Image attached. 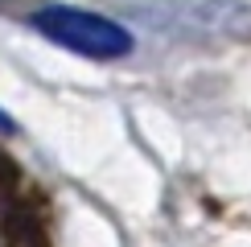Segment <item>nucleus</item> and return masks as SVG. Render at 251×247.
I'll return each mask as SVG.
<instances>
[{
    "label": "nucleus",
    "mask_w": 251,
    "mask_h": 247,
    "mask_svg": "<svg viewBox=\"0 0 251 247\" xmlns=\"http://www.w3.org/2000/svg\"><path fill=\"white\" fill-rule=\"evenodd\" d=\"M33 29L41 37H50L54 46L70 49V54H82V58H124L132 49L128 29L116 25L111 17L87 13V8L50 4L33 17Z\"/></svg>",
    "instance_id": "obj_1"
}]
</instances>
